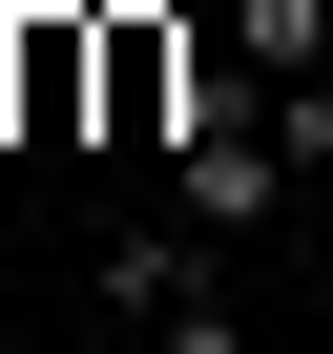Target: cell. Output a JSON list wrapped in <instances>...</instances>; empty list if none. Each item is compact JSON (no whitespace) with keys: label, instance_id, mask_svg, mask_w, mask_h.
<instances>
[{"label":"cell","instance_id":"cell-3","mask_svg":"<svg viewBox=\"0 0 333 354\" xmlns=\"http://www.w3.org/2000/svg\"><path fill=\"white\" fill-rule=\"evenodd\" d=\"M84 292H104V313L146 333V313H188V292H229V250H209V230H104V250H84Z\"/></svg>","mask_w":333,"mask_h":354},{"label":"cell","instance_id":"cell-1","mask_svg":"<svg viewBox=\"0 0 333 354\" xmlns=\"http://www.w3.org/2000/svg\"><path fill=\"white\" fill-rule=\"evenodd\" d=\"M188 84H209V42L166 0H104V146H188Z\"/></svg>","mask_w":333,"mask_h":354},{"label":"cell","instance_id":"cell-5","mask_svg":"<svg viewBox=\"0 0 333 354\" xmlns=\"http://www.w3.org/2000/svg\"><path fill=\"white\" fill-rule=\"evenodd\" d=\"M146 354H250V313H229V292H188V313H146Z\"/></svg>","mask_w":333,"mask_h":354},{"label":"cell","instance_id":"cell-2","mask_svg":"<svg viewBox=\"0 0 333 354\" xmlns=\"http://www.w3.org/2000/svg\"><path fill=\"white\" fill-rule=\"evenodd\" d=\"M166 167H188V230H209V250H250V230L312 188V167H292L271 125H209V146H166Z\"/></svg>","mask_w":333,"mask_h":354},{"label":"cell","instance_id":"cell-4","mask_svg":"<svg viewBox=\"0 0 333 354\" xmlns=\"http://www.w3.org/2000/svg\"><path fill=\"white\" fill-rule=\"evenodd\" d=\"M250 84H333V0H229V21H209Z\"/></svg>","mask_w":333,"mask_h":354},{"label":"cell","instance_id":"cell-6","mask_svg":"<svg viewBox=\"0 0 333 354\" xmlns=\"http://www.w3.org/2000/svg\"><path fill=\"white\" fill-rule=\"evenodd\" d=\"M21 354H104V333H21Z\"/></svg>","mask_w":333,"mask_h":354}]
</instances>
